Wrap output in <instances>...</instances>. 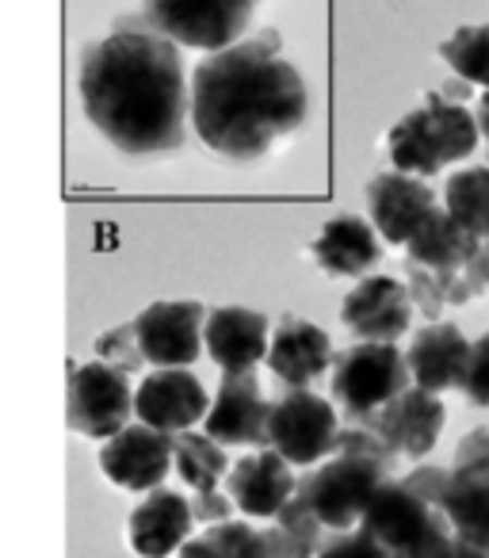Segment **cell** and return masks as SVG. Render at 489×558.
I'll list each match as a JSON object with an SVG mask.
<instances>
[{
    "label": "cell",
    "instance_id": "cb8c5ba5",
    "mask_svg": "<svg viewBox=\"0 0 489 558\" xmlns=\"http://www.w3.org/2000/svg\"><path fill=\"white\" fill-rule=\"evenodd\" d=\"M443 517L463 543L489 550V471L451 466V486L443 494Z\"/></svg>",
    "mask_w": 489,
    "mask_h": 558
},
{
    "label": "cell",
    "instance_id": "5bb4252c",
    "mask_svg": "<svg viewBox=\"0 0 489 558\" xmlns=\"http://www.w3.org/2000/svg\"><path fill=\"white\" fill-rule=\"evenodd\" d=\"M436 210L432 187L409 172H379L367 184V218L387 245H409L428 215Z\"/></svg>",
    "mask_w": 489,
    "mask_h": 558
},
{
    "label": "cell",
    "instance_id": "7c38bea8",
    "mask_svg": "<svg viewBox=\"0 0 489 558\" xmlns=\"http://www.w3.org/2000/svg\"><path fill=\"white\" fill-rule=\"evenodd\" d=\"M176 466V436L157 433L149 425H126L119 436H111L100 451V471L115 486L134 494H154L161 489L164 474Z\"/></svg>",
    "mask_w": 489,
    "mask_h": 558
},
{
    "label": "cell",
    "instance_id": "ba28073f",
    "mask_svg": "<svg viewBox=\"0 0 489 558\" xmlns=\"http://www.w3.org/2000/svg\"><path fill=\"white\" fill-rule=\"evenodd\" d=\"M341 421L337 405L314 390H288L272 410V448L291 466H314L333 456Z\"/></svg>",
    "mask_w": 489,
    "mask_h": 558
},
{
    "label": "cell",
    "instance_id": "9c48e42d",
    "mask_svg": "<svg viewBox=\"0 0 489 558\" xmlns=\"http://www.w3.org/2000/svg\"><path fill=\"white\" fill-rule=\"evenodd\" d=\"M210 311L199 299H172V303H149L146 311L134 318V333L146 352V364L154 367H192L203 356L207 341Z\"/></svg>",
    "mask_w": 489,
    "mask_h": 558
},
{
    "label": "cell",
    "instance_id": "7402d4cb",
    "mask_svg": "<svg viewBox=\"0 0 489 558\" xmlns=\"http://www.w3.org/2000/svg\"><path fill=\"white\" fill-rule=\"evenodd\" d=\"M195 524L192 501L176 489H154L146 501L131 512V547L142 558H169L187 543Z\"/></svg>",
    "mask_w": 489,
    "mask_h": 558
},
{
    "label": "cell",
    "instance_id": "484cf974",
    "mask_svg": "<svg viewBox=\"0 0 489 558\" xmlns=\"http://www.w3.org/2000/svg\"><path fill=\"white\" fill-rule=\"evenodd\" d=\"M443 210L463 226L466 233H474L478 241L489 238V165H474L455 177H448L443 184Z\"/></svg>",
    "mask_w": 489,
    "mask_h": 558
},
{
    "label": "cell",
    "instance_id": "1f68e13d",
    "mask_svg": "<svg viewBox=\"0 0 489 558\" xmlns=\"http://www.w3.org/2000/svg\"><path fill=\"white\" fill-rule=\"evenodd\" d=\"M318 558H390V550L379 547L364 527H356V532H337L333 539H326Z\"/></svg>",
    "mask_w": 489,
    "mask_h": 558
},
{
    "label": "cell",
    "instance_id": "277c9868",
    "mask_svg": "<svg viewBox=\"0 0 489 558\" xmlns=\"http://www.w3.org/2000/svg\"><path fill=\"white\" fill-rule=\"evenodd\" d=\"M413 387L409 364L398 344L359 341L337 352L333 360V398L344 425H371L398 395Z\"/></svg>",
    "mask_w": 489,
    "mask_h": 558
},
{
    "label": "cell",
    "instance_id": "6da1fadb",
    "mask_svg": "<svg viewBox=\"0 0 489 558\" xmlns=\"http://www.w3.org/2000/svg\"><path fill=\"white\" fill-rule=\"evenodd\" d=\"M85 119L115 154L164 161L187 146L192 81L180 47L138 16H126L85 50L77 73Z\"/></svg>",
    "mask_w": 489,
    "mask_h": 558
},
{
    "label": "cell",
    "instance_id": "2e32d148",
    "mask_svg": "<svg viewBox=\"0 0 489 558\" xmlns=\"http://www.w3.org/2000/svg\"><path fill=\"white\" fill-rule=\"evenodd\" d=\"M440 520H443V509L420 501L413 489H405L398 478H390L387 486L375 494V501L367 505L359 527H364L379 547H387L390 558H398V555H405L413 543L425 539Z\"/></svg>",
    "mask_w": 489,
    "mask_h": 558
},
{
    "label": "cell",
    "instance_id": "74e56055",
    "mask_svg": "<svg viewBox=\"0 0 489 558\" xmlns=\"http://www.w3.org/2000/svg\"><path fill=\"white\" fill-rule=\"evenodd\" d=\"M474 119H478L481 142L489 146V93H481V96H478V108H474Z\"/></svg>",
    "mask_w": 489,
    "mask_h": 558
},
{
    "label": "cell",
    "instance_id": "f1b7e54d",
    "mask_svg": "<svg viewBox=\"0 0 489 558\" xmlns=\"http://www.w3.org/2000/svg\"><path fill=\"white\" fill-rule=\"evenodd\" d=\"M210 539V547L218 550V558H268V539L260 527L245 524V520H225L203 532Z\"/></svg>",
    "mask_w": 489,
    "mask_h": 558
},
{
    "label": "cell",
    "instance_id": "30bf717a",
    "mask_svg": "<svg viewBox=\"0 0 489 558\" xmlns=\"http://www.w3.org/2000/svg\"><path fill=\"white\" fill-rule=\"evenodd\" d=\"M272 410L265 390L257 383V372L249 375H222L210 413L203 421V433L215 436L222 448H272Z\"/></svg>",
    "mask_w": 489,
    "mask_h": 558
},
{
    "label": "cell",
    "instance_id": "83f0119b",
    "mask_svg": "<svg viewBox=\"0 0 489 558\" xmlns=\"http://www.w3.org/2000/svg\"><path fill=\"white\" fill-rule=\"evenodd\" d=\"M440 58L448 70L466 85H478L489 93V24H466L455 27L440 43Z\"/></svg>",
    "mask_w": 489,
    "mask_h": 558
},
{
    "label": "cell",
    "instance_id": "d6a6232c",
    "mask_svg": "<svg viewBox=\"0 0 489 558\" xmlns=\"http://www.w3.org/2000/svg\"><path fill=\"white\" fill-rule=\"evenodd\" d=\"M463 395L474 405H489V333L470 341V364H466Z\"/></svg>",
    "mask_w": 489,
    "mask_h": 558
},
{
    "label": "cell",
    "instance_id": "5b68a950",
    "mask_svg": "<svg viewBox=\"0 0 489 558\" xmlns=\"http://www.w3.org/2000/svg\"><path fill=\"white\" fill-rule=\"evenodd\" d=\"M260 0H142V20L180 50L218 54L245 43Z\"/></svg>",
    "mask_w": 489,
    "mask_h": 558
},
{
    "label": "cell",
    "instance_id": "52a82bcc",
    "mask_svg": "<svg viewBox=\"0 0 489 558\" xmlns=\"http://www.w3.org/2000/svg\"><path fill=\"white\" fill-rule=\"evenodd\" d=\"M134 395L131 375L119 367L93 360V364H70V390H65V417L70 428L88 440L119 436L134 417Z\"/></svg>",
    "mask_w": 489,
    "mask_h": 558
},
{
    "label": "cell",
    "instance_id": "8992f818",
    "mask_svg": "<svg viewBox=\"0 0 489 558\" xmlns=\"http://www.w3.org/2000/svg\"><path fill=\"white\" fill-rule=\"evenodd\" d=\"M390 482V466L367 456H333L298 482V497L333 532H352L367 505Z\"/></svg>",
    "mask_w": 489,
    "mask_h": 558
},
{
    "label": "cell",
    "instance_id": "4316f807",
    "mask_svg": "<svg viewBox=\"0 0 489 558\" xmlns=\"http://www.w3.org/2000/svg\"><path fill=\"white\" fill-rule=\"evenodd\" d=\"M176 474L195 494H210L230 474V456H225V448L215 436L192 428V433L176 436Z\"/></svg>",
    "mask_w": 489,
    "mask_h": 558
},
{
    "label": "cell",
    "instance_id": "ab89813d",
    "mask_svg": "<svg viewBox=\"0 0 489 558\" xmlns=\"http://www.w3.org/2000/svg\"><path fill=\"white\" fill-rule=\"evenodd\" d=\"M486 248H489V238H486Z\"/></svg>",
    "mask_w": 489,
    "mask_h": 558
},
{
    "label": "cell",
    "instance_id": "d590c367",
    "mask_svg": "<svg viewBox=\"0 0 489 558\" xmlns=\"http://www.w3.org/2000/svg\"><path fill=\"white\" fill-rule=\"evenodd\" d=\"M230 509H233V497H222L218 489H210V494H195L192 497V512L195 520H203V524H225L230 520Z\"/></svg>",
    "mask_w": 489,
    "mask_h": 558
},
{
    "label": "cell",
    "instance_id": "d6986e66",
    "mask_svg": "<svg viewBox=\"0 0 489 558\" xmlns=\"http://www.w3.org/2000/svg\"><path fill=\"white\" fill-rule=\"evenodd\" d=\"M405 364H409L413 387L428 390V395L463 390L466 364H470V341L451 322H432L420 333H413L409 349H405Z\"/></svg>",
    "mask_w": 489,
    "mask_h": 558
},
{
    "label": "cell",
    "instance_id": "44dd1931",
    "mask_svg": "<svg viewBox=\"0 0 489 558\" xmlns=\"http://www.w3.org/2000/svg\"><path fill=\"white\" fill-rule=\"evenodd\" d=\"M310 256L326 276H349V279H367L382 260V238L371 226V218L359 215H337L321 226V233L314 238Z\"/></svg>",
    "mask_w": 489,
    "mask_h": 558
},
{
    "label": "cell",
    "instance_id": "603a6c76",
    "mask_svg": "<svg viewBox=\"0 0 489 558\" xmlns=\"http://www.w3.org/2000/svg\"><path fill=\"white\" fill-rule=\"evenodd\" d=\"M481 248H486V241H478L474 233H466L463 226L448 215V210L436 207L432 215L420 222V230L413 233V241L405 245V253H409V260L417 264V268L448 271V276H455V271H463L466 264L481 253Z\"/></svg>",
    "mask_w": 489,
    "mask_h": 558
},
{
    "label": "cell",
    "instance_id": "ffe728a7",
    "mask_svg": "<svg viewBox=\"0 0 489 558\" xmlns=\"http://www.w3.org/2000/svg\"><path fill=\"white\" fill-rule=\"evenodd\" d=\"M443 421H448V413H443L440 395H428V390H420V387H409L405 395H398L367 428H375V433L390 444L394 456L425 459L428 451L436 448V440H440Z\"/></svg>",
    "mask_w": 489,
    "mask_h": 558
},
{
    "label": "cell",
    "instance_id": "d4e9b609",
    "mask_svg": "<svg viewBox=\"0 0 489 558\" xmlns=\"http://www.w3.org/2000/svg\"><path fill=\"white\" fill-rule=\"evenodd\" d=\"M321 532H326V524H321L310 505L295 494L288 501V509L276 517V524L265 527L268 558H318V550L326 547Z\"/></svg>",
    "mask_w": 489,
    "mask_h": 558
},
{
    "label": "cell",
    "instance_id": "e575fe53",
    "mask_svg": "<svg viewBox=\"0 0 489 558\" xmlns=\"http://www.w3.org/2000/svg\"><path fill=\"white\" fill-rule=\"evenodd\" d=\"M455 466L463 471H489V428H474L455 448Z\"/></svg>",
    "mask_w": 489,
    "mask_h": 558
},
{
    "label": "cell",
    "instance_id": "f546056e",
    "mask_svg": "<svg viewBox=\"0 0 489 558\" xmlns=\"http://www.w3.org/2000/svg\"><path fill=\"white\" fill-rule=\"evenodd\" d=\"M96 360H103V364L119 367V372H126V375L138 372V367L146 364V352H142L138 333H134V322L108 329V333L96 341Z\"/></svg>",
    "mask_w": 489,
    "mask_h": 558
},
{
    "label": "cell",
    "instance_id": "8d00e7d4",
    "mask_svg": "<svg viewBox=\"0 0 489 558\" xmlns=\"http://www.w3.org/2000/svg\"><path fill=\"white\" fill-rule=\"evenodd\" d=\"M176 558H218V550L210 547L207 535H195V539H187L184 547L176 550Z\"/></svg>",
    "mask_w": 489,
    "mask_h": 558
},
{
    "label": "cell",
    "instance_id": "f35d334b",
    "mask_svg": "<svg viewBox=\"0 0 489 558\" xmlns=\"http://www.w3.org/2000/svg\"><path fill=\"white\" fill-rule=\"evenodd\" d=\"M451 558H489V550H481V547H474V543H463L455 535V555Z\"/></svg>",
    "mask_w": 489,
    "mask_h": 558
},
{
    "label": "cell",
    "instance_id": "7a4b0ae2",
    "mask_svg": "<svg viewBox=\"0 0 489 558\" xmlns=\"http://www.w3.org/2000/svg\"><path fill=\"white\" fill-rule=\"evenodd\" d=\"M192 131L215 157L257 165L310 123V85L265 32L192 70Z\"/></svg>",
    "mask_w": 489,
    "mask_h": 558
},
{
    "label": "cell",
    "instance_id": "e0dca14e",
    "mask_svg": "<svg viewBox=\"0 0 489 558\" xmlns=\"http://www.w3.org/2000/svg\"><path fill=\"white\" fill-rule=\"evenodd\" d=\"M225 494L233 497L245 517H257V520H276L288 501L298 494V482L291 463L280 456L276 448L265 451H253V456L237 459L225 474Z\"/></svg>",
    "mask_w": 489,
    "mask_h": 558
},
{
    "label": "cell",
    "instance_id": "4fadbf2b",
    "mask_svg": "<svg viewBox=\"0 0 489 558\" xmlns=\"http://www.w3.org/2000/svg\"><path fill=\"white\" fill-rule=\"evenodd\" d=\"M341 322L359 337L375 344H398V337L409 333L413 295L405 283L390 276H367L344 295Z\"/></svg>",
    "mask_w": 489,
    "mask_h": 558
},
{
    "label": "cell",
    "instance_id": "4dcf8cb0",
    "mask_svg": "<svg viewBox=\"0 0 489 558\" xmlns=\"http://www.w3.org/2000/svg\"><path fill=\"white\" fill-rule=\"evenodd\" d=\"M333 456H367V459H379V463H387L390 471H394V463H398V456L390 451V444L382 440L375 428H364V425H344L341 436H337Z\"/></svg>",
    "mask_w": 489,
    "mask_h": 558
},
{
    "label": "cell",
    "instance_id": "ac0fdd59",
    "mask_svg": "<svg viewBox=\"0 0 489 558\" xmlns=\"http://www.w3.org/2000/svg\"><path fill=\"white\" fill-rule=\"evenodd\" d=\"M333 341L318 322L283 318L272 333L265 364L288 390H310L333 367Z\"/></svg>",
    "mask_w": 489,
    "mask_h": 558
},
{
    "label": "cell",
    "instance_id": "8fae6325",
    "mask_svg": "<svg viewBox=\"0 0 489 558\" xmlns=\"http://www.w3.org/2000/svg\"><path fill=\"white\" fill-rule=\"evenodd\" d=\"M210 413V395L187 367H154L134 395V417L157 433H192Z\"/></svg>",
    "mask_w": 489,
    "mask_h": 558
},
{
    "label": "cell",
    "instance_id": "9a60e30c",
    "mask_svg": "<svg viewBox=\"0 0 489 558\" xmlns=\"http://www.w3.org/2000/svg\"><path fill=\"white\" fill-rule=\"evenodd\" d=\"M203 341H207L210 360L222 367V375H249L268 360L272 322L245 306H215L207 329H203Z\"/></svg>",
    "mask_w": 489,
    "mask_h": 558
},
{
    "label": "cell",
    "instance_id": "3957f363",
    "mask_svg": "<svg viewBox=\"0 0 489 558\" xmlns=\"http://www.w3.org/2000/svg\"><path fill=\"white\" fill-rule=\"evenodd\" d=\"M481 131L474 111L463 104H448L440 93H428L425 104L405 111L387 131V154L398 172L432 180L448 165L466 161L478 149Z\"/></svg>",
    "mask_w": 489,
    "mask_h": 558
},
{
    "label": "cell",
    "instance_id": "836d02e7",
    "mask_svg": "<svg viewBox=\"0 0 489 558\" xmlns=\"http://www.w3.org/2000/svg\"><path fill=\"white\" fill-rule=\"evenodd\" d=\"M402 486L413 489L420 501H428V505H436V509H440L443 494H448V486H451V471H443V466H417V471L405 474Z\"/></svg>",
    "mask_w": 489,
    "mask_h": 558
}]
</instances>
